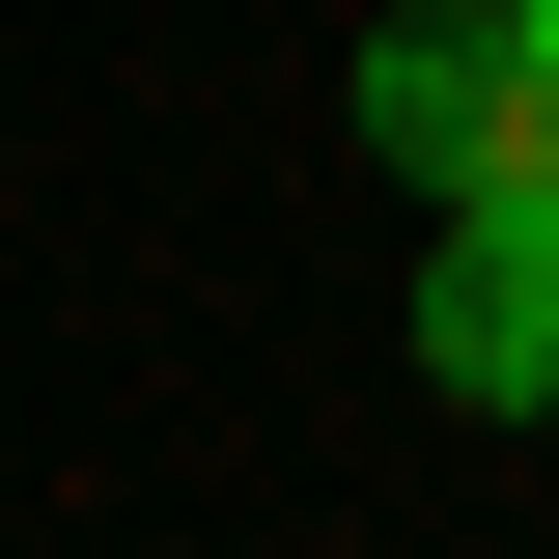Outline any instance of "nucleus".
<instances>
[{
	"instance_id": "obj_1",
	"label": "nucleus",
	"mask_w": 559,
	"mask_h": 559,
	"mask_svg": "<svg viewBox=\"0 0 559 559\" xmlns=\"http://www.w3.org/2000/svg\"><path fill=\"white\" fill-rule=\"evenodd\" d=\"M364 168L448 224H559V57L503 28V0H419V28H364Z\"/></svg>"
},
{
	"instance_id": "obj_2",
	"label": "nucleus",
	"mask_w": 559,
	"mask_h": 559,
	"mask_svg": "<svg viewBox=\"0 0 559 559\" xmlns=\"http://www.w3.org/2000/svg\"><path fill=\"white\" fill-rule=\"evenodd\" d=\"M419 364H448V392H559V224H448Z\"/></svg>"
},
{
	"instance_id": "obj_3",
	"label": "nucleus",
	"mask_w": 559,
	"mask_h": 559,
	"mask_svg": "<svg viewBox=\"0 0 559 559\" xmlns=\"http://www.w3.org/2000/svg\"><path fill=\"white\" fill-rule=\"evenodd\" d=\"M503 28H532V57H559V0H503Z\"/></svg>"
}]
</instances>
